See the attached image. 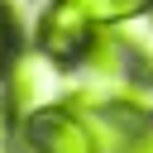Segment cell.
<instances>
[{"instance_id": "obj_1", "label": "cell", "mask_w": 153, "mask_h": 153, "mask_svg": "<svg viewBox=\"0 0 153 153\" xmlns=\"http://www.w3.org/2000/svg\"><path fill=\"white\" fill-rule=\"evenodd\" d=\"M96 48V19L81 10V0H48L38 14V57L53 67H72L91 57Z\"/></svg>"}, {"instance_id": "obj_4", "label": "cell", "mask_w": 153, "mask_h": 153, "mask_svg": "<svg viewBox=\"0 0 153 153\" xmlns=\"http://www.w3.org/2000/svg\"><path fill=\"white\" fill-rule=\"evenodd\" d=\"M14 43H19V29H14V19H10V10L0 5V57H5V53H10Z\"/></svg>"}, {"instance_id": "obj_5", "label": "cell", "mask_w": 153, "mask_h": 153, "mask_svg": "<svg viewBox=\"0 0 153 153\" xmlns=\"http://www.w3.org/2000/svg\"><path fill=\"white\" fill-rule=\"evenodd\" d=\"M10 139H14V129H10V91L0 86V153H10Z\"/></svg>"}, {"instance_id": "obj_3", "label": "cell", "mask_w": 153, "mask_h": 153, "mask_svg": "<svg viewBox=\"0 0 153 153\" xmlns=\"http://www.w3.org/2000/svg\"><path fill=\"white\" fill-rule=\"evenodd\" d=\"M153 0H81V10L96 19V24H124V19H139Z\"/></svg>"}, {"instance_id": "obj_6", "label": "cell", "mask_w": 153, "mask_h": 153, "mask_svg": "<svg viewBox=\"0 0 153 153\" xmlns=\"http://www.w3.org/2000/svg\"><path fill=\"white\" fill-rule=\"evenodd\" d=\"M120 153H153V134H134V139H129Z\"/></svg>"}, {"instance_id": "obj_2", "label": "cell", "mask_w": 153, "mask_h": 153, "mask_svg": "<svg viewBox=\"0 0 153 153\" xmlns=\"http://www.w3.org/2000/svg\"><path fill=\"white\" fill-rule=\"evenodd\" d=\"M24 143L33 153H100L96 120L76 115L72 105H33L24 120Z\"/></svg>"}]
</instances>
